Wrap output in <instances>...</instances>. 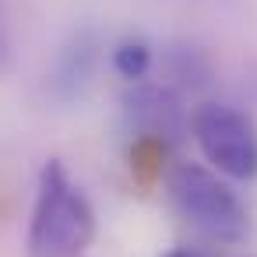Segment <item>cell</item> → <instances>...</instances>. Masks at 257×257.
Here are the masks:
<instances>
[{
  "mask_svg": "<svg viewBox=\"0 0 257 257\" xmlns=\"http://www.w3.org/2000/svg\"><path fill=\"white\" fill-rule=\"evenodd\" d=\"M113 71L120 74V78H127L131 85H138L148 71H152V60H155V53H152V46L145 43V39H138V36H127V39H120L116 46H113Z\"/></svg>",
  "mask_w": 257,
  "mask_h": 257,
  "instance_id": "cell-7",
  "label": "cell"
},
{
  "mask_svg": "<svg viewBox=\"0 0 257 257\" xmlns=\"http://www.w3.org/2000/svg\"><path fill=\"white\" fill-rule=\"evenodd\" d=\"M166 187L180 215L201 229L204 236L218 243H239L250 232V211L239 201V194L215 173L211 166L201 162H176L166 173Z\"/></svg>",
  "mask_w": 257,
  "mask_h": 257,
  "instance_id": "cell-2",
  "label": "cell"
},
{
  "mask_svg": "<svg viewBox=\"0 0 257 257\" xmlns=\"http://www.w3.org/2000/svg\"><path fill=\"white\" fill-rule=\"evenodd\" d=\"M95 239V208L60 159L43 162L25 257H81Z\"/></svg>",
  "mask_w": 257,
  "mask_h": 257,
  "instance_id": "cell-1",
  "label": "cell"
},
{
  "mask_svg": "<svg viewBox=\"0 0 257 257\" xmlns=\"http://www.w3.org/2000/svg\"><path fill=\"white\" fill-rule=\"evenodd\" d=\"M162 257H204V253H197V250H190V246H173V250H166Z\"/></svg>",
  "mask_w": 257,
  "mask_h": 257,
  "instance_id": "cell-9",
  "label": "cell"
},
{
  "mask_svg": "<svg viewBox=\"0 0 257 257\" xmlns=\"http://www.w3.org/2000/svg\"><path fill=\"white\" fill-rule=\"evenodd\" d=\"M159 74L162 85H169L173 92H197L204 85H211L215 78V64L208 57V50L194 46V43H169L159 57Z\"/></svg>",
  "mask_w": 257,
  "mask_h": 257,
  "instance_id": "cell-6",
  "label": "cell"
},
{
  "mask_svg": "<svg viewBox=\"0 0 257 257\" xmlns=\"http://www.w3.org/2000/svg\"><path fill=\"white\" fill-rule=\"evenodd\" d=\"M99 36L92 29H78L53 57V67L46 74V92L57 102H74L85 95V88L95 78L99 67Z\"/></svg>",
  "mask_w": 257,
  "mask_h": 257,
  "instance_id": "cell-5",
  "label": "cell"
},
{
  "mask_svg": "<svg viewBox=\"0 0 257 257\" xmlns=\"http://www.w3.org/2000/svg\"><path fill=\"white\" fill-rule=\"evenodd\" d=\"M190 134L215 173L229 180L257 176V127L243 109L225 102H201L190 113Z\"/></svg>",
  "mask_w": 257,
  "mask_h": 257,
  "instance_id": "cell-3",
  "label": "cell"
},
{
  "mask_svg": "<svg viewBox=\"0 0 257 257\" xmlns=\"http://www.w3.org/2000/svg\"><path fill=\"white\" fill-rule=\"evenodd\" d=\"M123 116H127L131 131L141 141H152V145L180 141L190 131V116H187V109L180 102V92H173L169 85H145V81H138L134 88H127Z\"/></svg>",
  "mask_w": 257,
  "mask_h": 257,
  "instance_id": "cell-4",
  "label": "cell"
},
{
  "mask_svg": "<svg viewBox=\"0 0 257 257\" xmlns=\"http://www.w3.org/2000/svg\"><path fill=\"white\" fill-rule=\"evenodd\" d=\"M11 60V36H8V22H4V4H0V71Z\"/></svg>",
  "mask_w": 257,
  "mask_h": 257,
  "instance_id": "cell-8",
  "label": "cell"
}]
</instances>
